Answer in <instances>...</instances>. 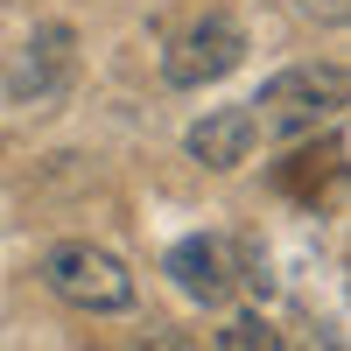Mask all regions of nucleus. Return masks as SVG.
Wrapping results in <instances>:
<instances>
[{"label":"nucleus","mask_w":351,"mask_h":351,"mask_svg":"<svg viewBox=\"0 0 351 351\" xmlns=\"http://www.w3.org/2000/svg\"><path fill=\"white\" fill-rule=\"evenodd\" d=\"M43 288L71 309H92V316H112V309H134V274L112 260L106 246L92 239H64L43 253Z\"/></svg>","instance_id":"f03ea898"},{"label":"nucleus","mask_w":351,"mask_h":351,"mask_svg":"<svg viewBox=\"0 0 351 351\" xmlns=\"http://www.w3.org/2000/svg\"><path fill=\"white\" fill-rule=\"evenodd\" d=\"M218 344H225V351H274L281 337H274L267 316H232V324L218 330Z\"/></svg>","instance_id":"6e6552de"},{"label":"nucleus","mask_w":351,"mask_h":351,"mask_svg":"<svg viewBox=\"0 0 351 351\" xmlns=\"http://www.w3.org/2000/svg\"><path fill=\"white\" fill-rule=\"evenodd\" d=\"M169 281L183 288L190 302H204V309H225L239 288H267V274H260L246 260V246L225 239V232H197V239L169 246Z\"/></svg>","instance_id":"7ed1b4c3"},{"label":"nucleus","mask_w":351,"mask_h":351,"mask_svg":"<svg viewBox=\"0 0 351 351\" xmlns=\"http://www.w3.org/2000/svg\"><path fill=\"white\" fill-rule=\"evenodd\" d=\"M302 141H309V134H302ZM337 176H344V134H324V141H309V148H295V155L274 162V190L295 197V204H316Z\"/></svg>","instance_id":"423d86ee"},{"label":"nucleus","mask_w":351,"mask_h":351,"mask_svg":"<svg viewBox=\"0 0 351 351\" xmlns=\"http://www.w3.org/2000/svg\"><path fill=\"white\" fill-rule=\"evenodd\" d=\"M253 112L246 106H218V112H204V120L190 127V155L204 162V169H239L246 155H253Z\"/></svg>","instance_id":"0eeeda50"},{"label":"nucleus","mask_w":351,"mask_h":351,"mask_svg":"<svg viewBox=\"0 0 351 351\" xmlns=\"http://www.w3.org/2000/svg\"><path fill=\"white\" fill-rule=\"evenodd\" d=\"M239 56H246V28L232 14H204V21H190L183 36L169 43L162 77L183 84V92H197V84H218L225 71H239Z\"/></svg>","instance_id":"20e7f679"},{"label":"nucleus","mask_w":351,"mask_h":351,"mask_svg":"<svg viewBox=\"0 0 351 351\" xmlns=\"http://www.w3.org/2000/svg\"><path fill=\"white\" fill-rule=\"evenodd\" d=\"M246 112H253V134L302 141V134L330 127L337 112H344V71L337 64H295V71H281V77L260 84V99Z\"/></svg>","instance_id":"f257e3e1"},{"label":"nucleus","mask_w":351,"mask_h":351,"mask_svg":"<svg viewBox=\"0 0 351 351\" xmlns=\"http://www.w3.org/2000/svg\"><path fill=\"white\" fill-rule=\"evenodd\" d=\"M64 77H71V36H64V28H43V36L21 43L14 71H8V92L21 106H43V99L64 92Z\"/></svg>","instance_id":"39448f33"},{"label":"nucleus","mask_w":351,"mask_h":351,"mask_svg":"<svg viewBox=\"0 0 351 351\" xmlns=\"http://www.w3.org/2000/svg\"><path fill=\"white\" fill-rule=\"evenodd\" d=\"M302 14H324V21H344V0H295Z\"/></svg>","instance_id":"1a4fd4ad"}]
</instances>
